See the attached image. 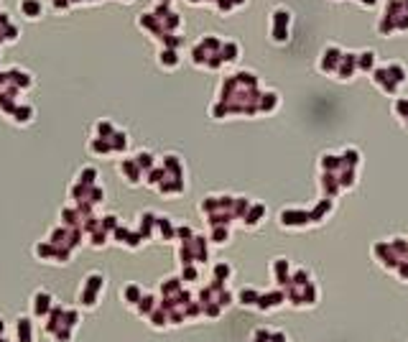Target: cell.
Returning <instances> with one entry per match:
<instances>
[{
    "label": "cell",
    "instance_id": "1",
    "mask_svg": "<svg viewBox=\"0 0 408 342\" xmlns=\"http://www.w3.org/2000/svg\"><path fill=\"white\" fill-rule=\"evenodd\" d=\"M161 61H163V67H176V56L174 54H161Z\"/></svg>",
    "mask_w": 408,
    "mask_h": 342
},
{
    "label": "cell",
    "instance_id": "2",
    "mask_svg": "<svg viewBox=\"0 0 408 342\" xmlns=\"http://www.w3.org/2000/svg\"><path fill=\"white\" fill-rule=\"evenodd\" d=\"M375 3H378V0H362V5H365V8H373Z\"/></svg>",
    "mask_w": 408,
    "mask_h": 342
}]
</instances>
